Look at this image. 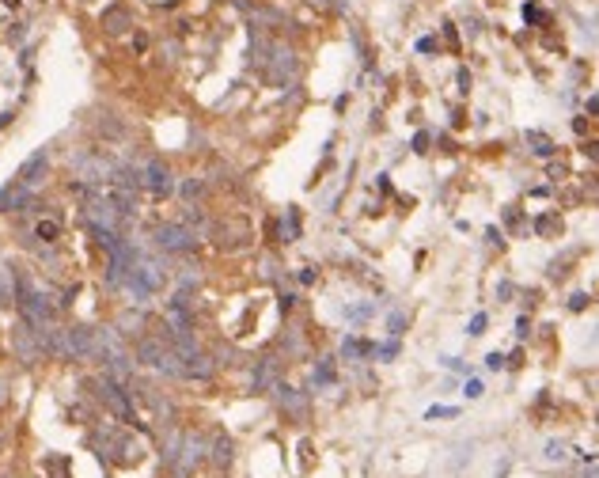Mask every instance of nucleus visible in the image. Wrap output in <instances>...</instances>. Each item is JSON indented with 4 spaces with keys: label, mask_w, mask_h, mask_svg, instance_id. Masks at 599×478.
Listing matches in <instances>:
<instances>
[{
    "label": "nucleus",
    "mask_w": 599,
    "mask_h": 478,
    "mask_svg": "<svg viewBox=\"0 0 599 478\" xmlns=\"http://www.w3.org/2000/svg\"><path fill=\"white\" fill-rule=\"evenodd\" d=\"M91 448H95L99 460H107V463H137L140 460V444L129 440L122 429H114V425L95 429V433H91Z\"/></svg>",
    "instance_id": "nucleus-1"
},
{
    "label": "nucleus",
    "mask_w": 599,
    "mask_h": 478,
    "mask_svg": "<svg viewBox=\"0 0 599 478\" xmlns=\"http://www.w3.org/2000/svg\"><path fill=\"white\" fill-rule=\"evenodd\" d=\"M91 388H95V399L107 406L118 421H137V414H133V391H125V383H118V379H110L107 372H103L99 379H91Z\"/></svg>",
    "instance_id": "nucleus-2"
},
{
    "label": "nucleus",
    "mask_w": 599,
    "mask_h": 478,
    "mask_svg": "<svg viewBox=\"0 0 599 478\" xmlns=\"http://www.w3.org/2000/svg\"><path fill=\"white\" fill-rule=\"evenodd\" d=\"M296 73H300L296 53L288 50V46H273L270 58H266V80H270L273 88H285V84L296 80Z\"/></svg>",
    "instance_id": "nucleus-3"
},
{
    "label": "nucleus",
    "mask_w": 599,
    "mask_h": 478,
    "mask_svg": "<svg viewBox=\"0 0 599 478\" xmlns=\"http://www.w3.org/2000/svg\"><path fill=\"white\" fill-rule=\"evenodd\" d=\"M194 243L197 239L186 224H160L156 228V247L167 255H186V251H194Z\"/></svg>",
    "instance_id": "nucleus-4"
},
{
    "label": "nucleus",
    "mask_w": 599,
    "mask_h": 478,
    "mask_svg": "<svg viewBox=\"0 0 599 478\" xmlns=\"http://www.w3.org/2000/svg\"><path fill=\"white\" fill-rule=\"evenodd\" d=\"M65 346H68V357H76V361H95L99 357L95 327H68L65 330Z\"/></svg>",
    "instance_id": "nucleus-5"
},
{
    "label": "nucleus",
    "mask_w": 599,
    "mask_h": 478,
    "mask_svg": "<svg viewBox=\"0 0 599 478\" xmlns=\"http://www.w3.org/2000/svg\"><path fill=\"white\" fill-rule=\"evenodd\" d=\"M140 186H148L152 194H171L175 179H171V171H167L164 160H148V164L140 167Z\"/></svg>",
    "instance_id": "nucleus-6"
},
{
    "label": "nucleus",
    "mask_w": 599,
    "mask_h": 478,
    "mask_svg": "<svg viewBox=\"0 0 599 478\" xmlns=\"http://www.w3.org/2000/svg\"><path fill=\"white\" fill-rule=\"evenodd\" d=\"M12 346H16V353H19V361H27V364H34V361H42V342H38V334H34V327H16V334H12Z\"/></svg>",
    "instance_id": "nucleus-7"
},
{
    "label": "nucleus",
    "mask_w": 599,
    "mask_h": 478,
    "mask_svg": "<svg viewBox=\"0 0 599 478\" xmlns=\"http://www.w3.org/2000/svg\"><path fill=\"white\" fill-rule=\"evenodd\" d=\"M46 167H49V152L46 149L31 152V156L23 160V167L16 171V182H19V186H27V190H34V182L46 175Z\"/></svg>",
    "instance_id": "nucleus-8"
},
{
    "label": "nucleus",
    "mask_w": 599,
    "mask_h": 478,
    "mask_svg": "<svg viewBox=\"0 0 599 478\" xmlns=\"http://www.w3.org/2000/svg\"><path fill=\"white\" fill-rule=\"evenodd\" d=\"M201 460H205V440H201V437H182L175 470H179V475H190V470H194Z\"/></svg>",
    "instance_id": "nucleus-9"
},
{
    "label": "nucleus",
    "mask_w": 599,
    "mask_h": 478,
    "mask_svg": "<svg viewBox=\"0 0 599 478\" xmlns=\"http://www.w3.org/2000/svg\"><path fill=\"white\" fill-rule=\"evenodd\" d=\"M34 205V190L19 186V182H12V186L0 190V213H12V209H27Z\"/></svg>",
    "instance_id": "nucleus-10"
},
{
    "label": "nucleus",
    "mask_w": 599,
    "mask_h": 478,
    "mask_svg": "<svg viewBox=\"0 0 599 478\" xmlns=\"http://www.w3.org/2000/svg\"><path fill=\"white\" fill-rule=\"evenodd\" d=\"M103 27H107L110 34H125L133 27V16L125 8H107L103 12Z\"/></svg>",
    "instance_id": "nucleus-11"
},
{
    "label": "nucleus",
    "mask_w": 599,
    "mask_h": 478,
    "mask_svg": "<svg viewBox=\"0 0 599 478\" xmlns=\"http://www.w3.org/2000/svg\"><path fill=\"white\" fill-rule=\"evenodd\" d=\"M182 368H186V379L190 376H194V379H209V376H213V361H209L201 349H197L194 357H186V361H182Z\"/></svg>",
    "instance_id": "nucleus-12"
},
{
    "label": "nucleus",
    "mask_w": 599,
    "mask_h": 478,
    "mask_svg": "<svg viewBox=\"0 0 599 478\" xmlns=\"http://www.w3.org/2000/svg\"><path fill=\"white\" fill-rule=\"evenodd\" d=\"M527 149H531L535 156H542V160H546V156H554V152H558V144H554V140L546 137V133L527 129Z\"/></svg>",
    "instance_id": "nucleus-13"
},
{
    "label": "nucleus",
    "mask_w": 599,
    "mask_h": 478,
    "mask_svg": "<svg viewBox=\"0 0 599 478\" xmlns=\"http://www.w3.org/2000/svg\"><path fill=\"white\" fill-rule=\"evenodd\" d=\"M372 342H364V338H345L342 342V357L345 361H364V357H372Z\"/></svg>",
    "instance_id": "nucleus-14"
},
{
    "label": "nucleus",
    "mask_w": 599,
    "mask_h": 478,
    "mask_svg": "<svg viewBox=\"0 0 599 478\" xmlns=\"http://www.w3.org/2000/svg\"><path fill=\"white\" fill-rule=\"evenodd\" d=\"M277 383V361H262L255 372V391H270Z\"/></svg>",
    "instance_id": "nucleus-15"
},
{
    "label": "nucleus",
    "mask_w": 599,
    "mask_h": 478,
    "mask_svg": "<svg viewBox=\"0 0 599 478\" xmlns=\"http://www.w3.org/2000/svg\"><path fill=\"white\" fill-rule=\"evenodd\" d=\"M281 239L285 243H292V239H300V209H288L285 213V221H281Z\"/></svg>",
    "instance_id": "nucleus-16"
},
{
    "label": "nucleus",
    "mask_w": 599,
    "mask_h": 478,
    "mask_svg": "<svg viewBox=\"0 0 599 478\" xmlns=\"http://www.w3.org/2000/svg\"><path fill=\"white\" fill-rule=\"evenodd\" d=\"M277 399H281V406H285V410H292V414H304V395H300V391H296V388H277Z\"/></svg>",
    "instance_id": "nucleus-17"
},
{
    "label": "nucleus",
    "mask_w": 599,
    "mask_h": 478,
    "mask_svg": "<svg viewBox=\"0 0 599 478\" xmlns=\"http://www.w3.org/2000/svg\"><path fill=\"white\" fill-rule=\"evenodd\" d=\"M209 460H213L216 467H228V463H231V440H228V437H216V440H213V452H209Z\"/></svg>",
    "instance_id": "nucleus-18"
},
{
    "label": "nucleus",
    "mask_w": 599,
    "mask_h": 478,
    "mask_svg": "<svg viewBox=\"0 0 599 478\" xmlns=\"http://www.w3.org/2000/svg\"><path fill=\"white\" fill-rule=\"evenodd\" d=\"M34 239H42V243H58L61 239V224L58 221H38L34 224Z\"/></svg>",
    "instance_id": "nucleus-19"
},
{
    "label": "nucleus",
    "mask_w": 599,
    "mask_h": 478,
    "mask_svg": "<svg viewBox=\"0 0 599 478\" xmlns=\"http://www.w3.org/2000/svg\"><path fill=\"white\" fill-rule=\"evenodd\" d=\"M16 300V273H8V266H0V304Z\"/></svg>",
    "instance_id": "nucleus-20"
},
{
    "label": "nucleus",
    "mask_w": 599,
    "mask_h": 478,
    "mask_svg": "<svg viewBox=\"0 0 599 478\" xmlns=\"http://www.w3.org/2000/svg\"><path fill=\"white\" fill-rule=\"evenodd\" d=\"M182 198H186V201H201V198H205V182H201V179H186V182H182Z\"/></svg>",
    "instance_id": "nucleus-21"
},
{
    "label": "nucleus",
    "mask_w": 599,
    "mask_h": 478,
    "mask_svg": "<svg viewBox=\"0 0 599 478\" xmlns=\"http://www.w3.org/2000/svg\"><path fill=\"white\" fill-rule=\"evenodd\" d=\"M535 231H539V236H554V231H561V221L554 213H546V216L535 221Z\"/></svg>",
    "instance_id": "nucleus-22"
},
{
    "label": "nucleus",
    "mask_w": 599,
    "mask_h": 478,
    "mask_svg": "<svg viewBox=\"0 0 599 478\" xmlns=\"http://www.w3.org/2000/svg\"><path fill=\"white\" fill-rule=\"evenodd\" d=\"M179 444H182V433H171L164 444V463L167 467H175V460H179Z\"/></svg>",
    "instance_id": "nucleus-23"
},
{
    "label": "nucleus",
    "mask_w": 599,
    "mask_h": 478,
    "mask_svg": "<svg viewBox=\"0 0 599 478\" xmlns=\"http://www.w3.org/2000/svg\"><path fill=\"white\" fill-rule=\"evenodd\" d=\"M315 383H319V388H330V383H334V364L330 361L315 364Z\"/></svg>",
    "instance_id": "nucleus-24"
},
{
    "label": "nucleus",
    "mask_w": 599,
    "mask_h": 478,
    "mask_svg": "<svg viewBox=\"0 0 599 478\" xmlns=\"http://www.w3.org/2000/svg\"><path fill=\"white\" fill-rule=\"evenodd\" d=\"M455 414H459L455 406H429L425 418H429V421H436V418H455Z\"/></svg>",
    "instance_id": "nucleus-25"
},
{
    "label": "nucleus",
    "mask_w": 599,
    "mask_h": 478,
    "mask_svg": "<svg viewBox=\"0 0 599 478\" xmlns=\"http://www.w3.org/2000/svg\"><path fill=\"white\" fill-rule=\"evenodd\" d=\"M524 19L527 23H546V12H542L539 4H524Z\"/></svg>",
    "instance_id": "nucleus-26"
},
{
    "label": "nucleus",
    "mask_w": 599,
    "mask_h": 478,
    "mask_svg": "<svg viewBox=\"0 0 599 478\" xmlns=\"http://www.w3.org/2000/svg\"><path fill=\"white\" fill-rule=\"evenodd\" d=\"M372 353H376V357H383V361H391V357L398 353V342H383V346H376Z\"/></svg>",
    "instance_id": "nucleus-27"
},
{
    "label": "nucleus",
    "mask_w": 599,
    "mask_h": 478,
    "mask_svg": "<svg viewBox=\"0 0 599 478\" xmlns=\"http://www.w3.org/2000/svg\"><path fill=\"white\" fill-rule=\"evenodd\" d=\"M387 327H391V334L398 338V334H403V327H406V315H403V312H394L391 319H387Z\"/></svg>",
    "instance_id": "nucleus-28"
},
{
    "label": "nucleus",
    "mask_w": 599,
    "mask_h": 478,
    "mask_svg": "<svg viewBox=\"0 0 599 478\" xmlns=\"http://www.w3.org/2000/svg\"><path fill=\"white\" fill-rule=\"evenodd\" d=\"M565 444H558V440H550V444H546V460H565Z\"/></svg>",
    "instance_id": "nucleus-29"
},
{
    "label": "nucleus",
    "mask_w": 599,
    "mask_h": 478,
    "mask_svg": "<svg viewBox=\"0 0 599 478\" xmlns=\"http://www.w3.org/2000/svg\"><path fill=\"white\" fill-rule=\"evenodd\" d=\"M485 323H489V319H485V315L478 312L474 319H470V330H467V334H474V338H478V334H485Z\"/></svg>",
    "instance_id": "nucleus-30"
},
{
    "label": "nucleus",
    "mask_w": 599,
    "mask_h": 478,
    "mask_svg": "<svg viewBox=\"0 0 599 478\" xmlns=\"http://www.w3.org/2000/svg\"><path fill=\"white\" fill-rule=\"evenodd\" d=\"M368 315H372V304H361V307H349L345 319H368Z\"/></svg>",
    "instance_id": "nucleus-31"
},
{
    "label": "nucleus",
    "mask_w": 599,
    "mask_h": 478,
    "mask_svg": "<svg viewBox=\"0 0 599 478\" xmlns=\"http://www.w3.org/2000/svg\"><path fill=\"white\" fill-rule=\"evenodd\" d=\"M482 379H467V391H463V395H467V399H482Z\"/></svg>",
    "instance_id": "nucleus-32"
},
{
    "label": "nucleus",
    "mask_w": 599,
    "mask_h": 478,
    "mask_svg": "<svg viewBox=\"0 0 599 478\" xmlns=\"http://www.w3.org/2000/svg\"><path fill=\"white\" fill-rule=\"evenodd\" d=\"M23 38H27V27H23V23H16V27L8 31V42H12V46H19Z\"/></svg>",
    "instance_id": "nucleus-33"
},
{
    "label": "nucleus",
    "mask_w": 599,
    "mask_h": 478,
    "mask_svg": "<svg viewBox=\"0 0 599 478\" xmlns=\"http://www.w3.org/2000/svg\"><path fill=\"white\" fill-rule=\"evenodd\" d=\"M429 140H433V137H429V133H418V137H413V144H410V149H413V152H429Z\"/></svg>",
    "instance_id": "nucleus-34"
},
{
    "label": "nucleus",
    "mask_w": 599,
    "mask_h": 478,
    "mask_svg": "<svg viewBox=\"0 0 599 478\" xmlns=\"http://www.w3.org/2000/svg\"><path fill=\"white\" fill-rule=\"evenodd\" d=\"M569 307H573V312H584V307H588V292H576V297L569 300Z\"/></svg>",
    "instance_id": "nucleus-35"
},
{
    "label": "nucleus",
    "mask_w": 599,
    "mask_h": 478,
    "mask_svg": "<svg viewBox=\"0 0 599 478\" xmlns=\"http://www.w3.org/2000/svg\"><path fill=\"white\" fill-rule=\"evenodd\" d=\"M485 368H493V372L505 368V357H501V353H489V357H485Z\"/></svg>",
    "instance_id": "nucleus-36"
},
{
    "label": "nucleus",
    "mask_w": 599,
    "mask_h": 478,
    "mask_svg": "<svg viewBox=\"0 0 599 478\" xmlns=\"http://www.w3.org/2000/svg\"><path fill=\"white\" fill-rule=\"evenodd\" d=\"M315 277H319V270H311V266H307V270H300V285H311Z\"/></svg>",
    "instance_id": "nucleus-37"
},
{
    "label": "nucleus",
    "mask_w": 599,
    "mask_h": 478,
    "mask_svg": "<svg viewBox=\"0 0 599 478\" xmlns=\"http://www.w3.org/2000/svg\"><path fill=\"white\" fill-rule=\"evenodd\" d=\"M455 80H459V91L470 88V73H467V68H459V73H455Z\"/></svg>",
    "instance_id": "nucleus-38"
},
{
    "label": "nucleus",
    "mask_w": 599,
    "mask_h": 478,
    "mask_svg": "<svg viewBox=\"0 0 599 478\" xmlns=\"http://www.w3.org/2000/svg\"><path fill=\"white\" fill-rule=\"evenodd\" d=\"M418 50H421V53H433V50H436V38H421Z\"/></svg>",
    "instance_id": "nucleus-39"
},
{
    "label": "nucleus",
    "mask_w": 599,
    "mask_h": 478,
    "mask_svg": "<svg viewBox=\"0 0 599 478\" xmlns=\"http://www.w3.org/2000/svg\"><path fill=\"white\" fill-rule=\"evenodd\" d=\"M444 364H448V368H455V372H463V368H467V364H463L459 357H444Z\"/></svg>",
    "instance_id": "nucleus-40"
},
{
    "label": "nucleus",
    "mask_w": 599,
    "mask_h": 478,
    "mask_svg": "<svg viewBox=\"0 0 599 478\" xmlns=\"http://www.w3.org/2000/svg\"><path fill=\"white\" fill-rule=\"evenodd\" d=\"M527 330H531V323L520 319V323H516V338H527Z\"/></svg>",
    "instance_id": "nucleus-41"
},
{
    "label": "nucleus",
    "mask_w": 599,
    "mask_h": 478,
    "mask_svg": "<svg viewBox=\"0 0 599 478\" xmlns=\"http://www.w3.org/2000/svg\"><path fill=\"white\" fill-rule=\"evenodd\" d=\"M485 236H489V243H497V247H501V243H505V236H501V231H497V228H489V231H485Z\"/></svg>",
    "instance_id": "nucleus-42"
},
{
    "label": "nucleus",
    "mask_w": 599,
    "mask_h": 478,
    "mask_svg": "<svg viewBox=\"0 0 599 478\" xmlns=\"http://www.w3.org/2000/svg\"><path fill=\"white\" fill-rule=\"evenodd\" d=\"M311 4H319V8H327V4H330V0H311Z\"/></svg>",
    "instance_id": "nucleus-43"
},
{
    "label": "nucleus",
    "mask_w": 599,
    "mask_h": 478,
    "mask_svg": "<svg viewBox=\"0 0 599 478\" xmlns=\"http://www.w3.org/2000/svg\"><path fill=\"white\" fill-rule=\"evenodd\" d=\"M4 4H8V8H16V4H19V0H4Z\"/></svg>",
    "instance_id": "nucleus-44"
}]
</instances>
